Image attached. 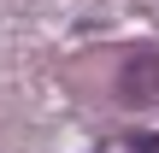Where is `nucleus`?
Returning <instances> with one entry per match:
<instances>
[{"label":"nucleus","mask_w":159,"mask_h":153,"mask_svg":"<svg viewBox=\"0 0 159 153\" xmlns=\"http://www.w3.org/2000/svg\"><path fill=\"white\" fill-rule=\"evenodd\" d=\"M118 88H124V100H153L159 94V47H148V53H136L130 65H124V77H118Z\"/></svg>","instance_id":"1"},{"label":"nucleus","mask_w":159,"mask_h":153,"mask_svg":"<svg viewBox=\"0 0 159 153\" xmlns=\"http://www.w3.org/2000/svg\"><path fill=\"white\" fill-rule=\"evenodd\" d=\"M130 153H159V136H136V142H130Z\"/></svg>","instance_id":"2"}]
</instances>
